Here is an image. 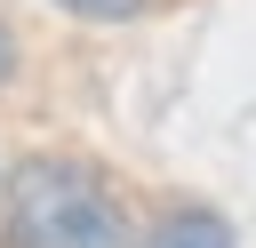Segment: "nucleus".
Listing matches in <instances>:
<instances>
[{
  "instance_id": "nucleus-4",
  "label": "nucleus",
  "mask_w": 256,
  "mask_h": 248,
  "mask_svg": "<svg viewBox=\"0 0 256 248\" xmlns=\"http://www.w3.org/2000/svg\"><path fill=\"white\" fill-rule=\"evenodd\" d=\"M16 72V32H8V16H0V80Z\"/></svg>"
},
{
  "instance_id": "nucleus-1",
  "label": "nucleus",
  "mask_w": 256,
  "mask_h": 248,
  "mask_svg": "<svg viewBox=\"0 0 256 248\" xmlns=\"http://www.w3.org/2000/svg\"><path fill=\"white\" fill-rule=\"evenodd\" d=\"M0 240H8V248H136V224H128L120 192H112L88 160L40 152V160L8 168Z\"/></svg>"
},
{
  "instance_id": "nucleus-2",
  "label": "nucleus",
  "mask_w": 256,
  "mask_h": 248,
  "mask_svg": "<svg viewBox=\"0 0 256 248\" xmlns=\"http://www.w3.org/2000/svg\"><path fill=\"white\" fill-rule=\"evenodd\" d=\"M136 248H232V216L208 208V200H168L136 232Z\"/></svg>"
},
{
  "instance_id": "nucleus-3",
  "label": "nucleus",
  "mask_w": 256,
  "mask_h": 248,
  "mask_svg": "<svg viewBox=\"0 0 256 248\" xmlns=\"http://www.w3.org/2000/svg\"><path fill=\"white\" fill-rule=\"evenodd\" d=\"M64 16H88V24H120V16H136L144 0H56Z\"/></svg>"
}]
</instances>
